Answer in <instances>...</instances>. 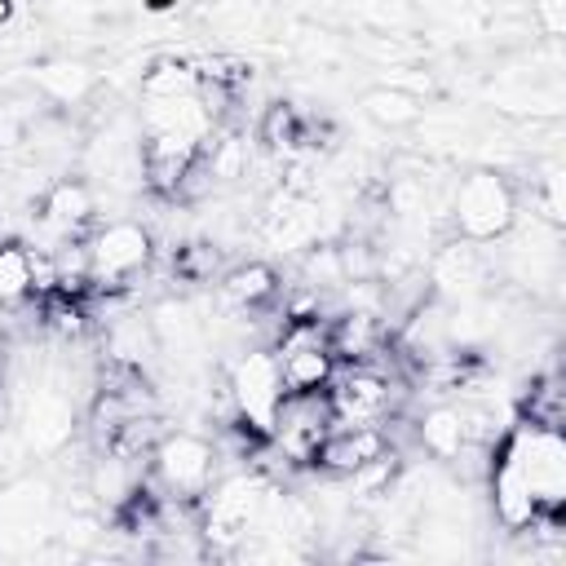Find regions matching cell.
I'll return each mask as SVG.
<instances>
[{"label": "cell", "mask_w": 566, "mask_h": 566, "mask_svg": "<svg viewBox=\"0 0 566 566\" xmlns=\"http://www.w3.org/2000/svg\"><path fill=\"white\" fill-rule=\"evenodd\" d=\"M283 394L287 389H283L274 349H243L226 371V398L234 407V420L256 438H270Z\"/></svg>", "instance_id": "obj_7"}, {"label": "cell", "mask_w": 566, "mask_h": 566, "mask_svg": "<svg viewBox=\"0 0 566 566\" xmlns=\"http://www.w3.org/2000/svg\"><path fill=\"white\" fill-rule=\"evenodd\" d=\"M486 279H491V256H486V243H473V239H447L433 261H429V287L438 301L455 305V301H473V296H486Z\"/></svg>", "instance_id": "obj_12"}, {"label": "cell", "mask_w": 566, "mask_h": 566, "mask_svg": "<svg viewBox=\"0 0 566 566\" xmlns=\"http://www.w3.org/2000/svg\"><path fill=\"white\" fill-rule=\"evenodd\" d=\"M274 486L256 473H230V478H217L208 491H203V522H199V535L208 548H221V553H234L265 517V504H270Z\"/></svg>", "instance_id": "obj_4"}, {"label": "cell", "mask_w": 566, "mask_h": 566, "mask_svg": "<svg viewBox=\"0 0 566 566\" xmlns=\"http://www.w3.org/2000/svg\"><path fill=\"white\" fill-rule=\"evenodd\" d=\"M13 13H18V4L13 0H0V35L13 27Z\"/></svg>", "instance_id": "obj_23"}, {"label": "cell", "mask_w": 566, "mask_h": 566, "mask_svg": "<svg viewBox=\"0 0 566 566\" xmlns=\"http://www.w3.org/2000/svg\"><path fill=\"white\" fill-rule=\"evenodd\" d=\"M35 296V274H31V248L0 239V310H18Z\"/></svg>", "instance_id": "obj_21"}, {"label": "cell", "mask_w": 566, "mask_h": 566, "mask_svg": "<svg viewBox=\"0 0 566 566\" xmlns=\"http://www.w3.org/2000/svg\"><path fill=\"white\" fill-rule=\"evenodd\" d=\"M385 340L389 336H385L376 310H345V314L327 318V345H332L336 363H376Z\"/></svg>", "instance_id": "obj_17"}, {"label": "cell", "mask_w": 566, "mask_h": 566, "mask_svg": "<svg viewBox=\"0 0 566 566\" xmlns=\"http://www.w3.org/2000/svg\"><path fill=\"white\" fill-rule=\"evenodd\" d=\"M416 438L420 447L433 455V460H460L473 442H469V429H464V411L460 402H433L420 420H416Z\"/></svg>", "instance_id": "obj_18"}, {"label": "cell", "mask_w": 566, "mask_h": 566, "mask_svg": "<svg viewBox=\"0 0 566 566\" xmlns=\"http://www.w3.org/2000/svg\"><path fill=\"white\" fill-rule=\"evenodd\" d=\"M97 226V190L84 177H57L40 199V230L62 239H84Z\"/></svg>", "instance_id": "obj_14"}, {"label": "cell", "mask_w": 566, "mask_h": 566, "mask_svg": "<svg viewBox=\"0 0 566 566\" xmlns=\"http://www.w3.org/2000/svg\"><path fill=\"white\" fill-rule=\"evenodd\" d=\"M522 203H517V186L500 172V168H469L447 203V217L455 226L460 239L473 243H500L513 221H517Z\"/></svg>", "instance_id": "obj_3"}, {"label": "cell", "mask_w": 566, "mask_h": 566, "mask_svg": "<svg viewBox=\"0 0 566 566\" xmlns=\"http://www.w3.org/2000/svg\"><path fill=\"white\" fill-rule=\"evenodd\" d=\"M57 486L44 473H13L0 482V553L31 557L57 539Z\"/></svg>", "instance_id": "obj_2"}, {"label": "cell", "mask_w": 566, "mask_h": 566, "mask_svg": "<svg viewBox=\"0 0 566 566\" xmlns=\"http://www.w3.org/2000/svg\"><path fill=\"white\" fill-rule=\"evenodd\" d=\"M332 424L336 420H332L323 394H283L265 442H274L279 455L292 460V464H314V451H318V442L327 438Z\"/></svg>", "instance_id": "obj_11"}, {"label": "cell", "mask_w": 566, "mask_h": 566, "mask_svg": "<svg viewBox=\"0 0 566 566\" xmlns=\"http://www.w3.org/2000/svg\"><path fill=\"white\" fill-rule=\"evenodd\" d=\"M358 106H363V115H367L376 128H385V133H402V128L420 124V115H424L420 97H416L411 88H402V84H371V88H363Z\"/></svg>", "instance_id": "obj_19"}, {"label": "cell", "mask_w": 566, "mask_h": 566, "mask_svg": "<svg viewBox=\"0 0 566 566\" xmlns=\"http://www.w3.org/2000/svg\"><path fill=\"white\" fill-rule=\"evenodd\" d=\"M274 358H279V376H283V389L287 394H323L336 376V354L327 345V323L318 314H301V318H283V332H279V345H274Z\"/></svg>", "instance_id": "obj_9"}, {"label": "cell", "mask_w": 566, "mask_h": 566, "mask_svg": "<svg viewBox=\"0 0 566 566\" xmlns=\"http://www.w3.org/2000/svg\"><path fill=\"white\" fill-rule=\"evenodd\" d=\"M261 142H265L270 150H287V146L301 142V124H296V115H292L287 102L265 106V115H261Z\"/></svg>", "instance_id": "obj_22"}, {"label": "cell", "mask_w": 566, "mask_h": 566, "mask_svg": "<svg viewBox=\"0 0 566 566\" xmlns=\"http://www.w3.org/2000/svg\"><path fill=\"white\" fill-rule=\"evenodd\" d=\"M31 93L40 102H53L57 111L84 106L97 93V71L75 57H49V62L31 66Z\"/></svg>", "instance_id": "obj_16"}, {"label": "cell", "mask_w": 566, "mask_h": 566, "mask_svg": "<svg viewBox=\"0 0 566 566\" xmlns=\"http://www.w3.org/2000/svg\"><path fill=\"white\" fill-rule=\"evenodd\" d=\"M279 296V274H274V265H265V261H239L234 270H226V279H221V301L226 305H234V310H261V305H270Z\"/></svg>", "instance_id": "obj_20"}, {"label": "cell", "mask_w": 566, "mask_h": 566, "mask_svg": "<svg viewBox=\"0 0 566 566\" xmlns=\"http://www.w3.org/2000/svg\"><path fill=\"white\" fill-rule=\"evenodd\" d=\"M84 252H88V279L93 287H124L128 279H137L150 256H155V239L142 221L133 217H115V221H97L84 234Z\"/></svg>", "instance_id": "obj_8"}, {"label": "cell", "mask_w": 566, "mask_h": 566, "mask_svg": "<svg viewBox=\"0 0 566 566\" xmlns=\"http://www.w3.org/2000/svg\"><path fill=\"white\" fill-rule=\"evenodd\" d=\"M491 513L504 531H531L535 517H562L566 509V442L557 424L517 416L486 460Z\"/></svg>", "instance_id": "obj_1"}, {"label": "cell", "mask_w": 566, "mask_h": 566, "mask_svg": "<svg viewBox=\"0 0 566 566\" xmlns=\"http://www.w3.org/2000/svg\"><path fill=\"white\" fill-rule=\"evenodd\" d=\"M150 482L181 504L203 500V491L217 482V447L195 429H164L150 447Z\"/></svg>", "instance_id": "obj_5"}, {"label": "cell", "mask_w": 566, "mask_h": 566, "mask_svg": "<svg viewBox=\"0 0 566 566\" xmlns=\"http://www.w3.org/2000/svg\"><path fill=\"white\" fill-rule=\"evenodd\" d=\"M323 398L336 424H385L398 411V385L376 363H340Z\"/></svg>", "instance_id": "obj_10"}, {"label": "cell", "mask_w": 566, "mask_h": 566, "mask_svg": "<svg viewBox=\"0 0 566 566\" xmlns=\"http://www.w3.org/2000/svg\"><path fill=\"white\" fill-rule=\"evenodd\" d=\"M261 234H265V243L274 252H310L318 243V234H323V217H318V208L310 199L279 195L274 208L261 221Z\"/></svg>", "instance_id": "obj_15"}, {"label": "cell", "mask_w": 566, "mask_h": 566, "mask_svg": "<svg viewBox=\"0 0 566 566\" xmlns=\"http://www.w3.org/2000/svg\"><path fill=\"white\" fill-rule=\"evenodd\" d=\"M18 438L31 455H57L75 438V398L66 371H40L18 407Z\"/></svg>", "instance_id": "obj_6"}, {"label": "cell", "mask_w": 566, "mask_h": 566, "mask_svg": "<svg viewBox=\"0 0 566 566\" xmlns=\"http://www.w3.org/2000/svg\"><path fill=\"white\" fill-rule=\"evenodd\" d=\"M389 451L394 447H389L385 424H332L314 451V469H323L327 478H354L358 469H367L371 460Z\"/></svg>", "instance_id": "obj_13"}]
</instances>
